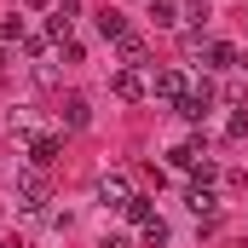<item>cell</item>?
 I'll return each instance as SVG.
<instances>
[{
    "label": "cell",
    "mask_w": 248,
    "mask_h": 248,
    "mask_svg": "<svg viewBox=\"0 0 248 248\" xmlns=\"http://www.w3.org/2000/svg\"><path fill=\"white\" fill-rule=\"evenodd\" d=\"M12 196H17L23 214H41V208H46V179H41V168L17 173V179H12Z\"/></svg>",
    "instance_id": "1"
},
{
    "label": "cell",
    "mask_w": 248,
    "mask_h": 248,
    "mask_svg": "<svg viewBox=\"0 0 248 248\" xmlns=\"http://www.w3.org/2000/svg\"><path fill=\"white\" fill-rule=\"evenodd\" d=\"M173 110H179L190 127H202V122H208V110H214V81H196V87H185V98H179Z\"/></svg>",
    "instance_id": "2"
},
{
    "label": "cell",
    "mask_w": 248,
    "mask_h": 248,
    "mask_svg": "<svg viewBox=\"0 0 248 248\" xmlns=\"http://www.w3.org/2000/svg\"><path fill=\"white\" fill-rule=\"evenodd\" d=\"M185 208L202 219V225H219V196H214V185H190L185 190Z\"/></svg>",
    "instance_id": "3"
},
{
    "label": "cell",
    "mask_w": 248,
    "mask_h": 248,
    "mask_svg": "<svg viewBox=\"0 0 248 248\" xmlns=\"http://www.w3.org/2000/svg\"><path fill=\"white\" fill-rule=\"evenodd\" d=\"M58 150H63L58 133H35V139H29V168H52V162H58Z\"/></svg>",
    "instance_id": "4"
},
{
    "label": "cell",
    "mask_w": 248,
    "mask_h": 248,
    "mask_svg": "<svg viewBox=\"0 0 248 248\" xmlns=\"http://www.w3.org/2000/svg\"><path fill=\"white\" fill-rule=\"evenodd\" d=\"M110 87H116V98H122V104H139V98L150 93V87L139 81V69H116V81H110Z\"/></svg>",
    "instance_id": "5"
},
{
    "label": "cell",
    "mask_w": 248,
    "mask_h": 248,
    "mask_svg": "<svg viewBox=\"0 0 248 248\" xmlns=\"http://www.w3.org/2000/svg\"><path fill=\"white\" fill-rule=\"evenodd\" d=\"M202 58H208V69H237L243 52H237L231 41H208V52H202Z\"/></svg>",
    "instance_id": "6"
},
{
    "label": "cell",
    "mask_w": 248,
    "mask_h": 248,
    "mask_svg": "<svg viewBox=\"0 0 248 248\" xmlns=\"http://www.w3.org/2000/svg\"><path fill=\"white\" fill-rule=\"evenodd\" d=\"M127 196H133V190H127L122 173H104V179H98V202H104V208H122Z\"/></svg>",
    "instance_id": "7"
},
{
    "label": "cell",
    "mask_w": 248,
    "mask_h": 248,
    "mask_svg": "<svg viewBox=\"0 0 248 248\" xmlns=\"http://www.w3.org/2000/svg\"><path fill=\"white\" fill-rule=\"evenodd\" d=\"M150 93H156V98H168V104H179V98H185V75H179V69H162Z\"/></svg>",
    "instance_id": "8"
},
{
    "label": "cell",
    "mask_w": 248,
    "mask_h": 248,
    "mask_svg": "<svg viewBox=\"0 0 248 248\" xmlns=\"http://www.w3.org/2000/svg\"><path fill=\"white\" fill-rule=\"evenodd\" d=\"M58 116H63V127H87V122H93V110H87V98H81V93H69V98H63Z\"/></svg>",
    "instance_id": "9"
},
{
    "label": "cell",
    "mask_w": 248,
    "mask_h": 248,
    "mask_svg": "<svg viewBox=\"0 0 248 248\" xmlns=\"http://www.w3.org/2000/svg\"><path fill=\"white\" fill-rule=\"evenodd\" d=\"M98 35H104V41H122V35H127V17L116 12V6H104V12H98Z\"/></svg>",
    "instance_id": "10"
},
{
    "label": "cell",
    "mask_w": 248,
    "mask_h": 248,
    "mask_svg": "<svg viewBox=\"0 0 248 248\" xmlns=\"http://www.w3.org/2000/svg\"><path fill=\"white\" fill-rule=\"evenodd\" d=\"M122 214L133 219V225H150V219H156V208H150V196H127V202H122Z\"/></svg>",
    "instance_id": "11"
},
{
    "label": "cell",
    "mask_w": 248,
    "mask_h": 248,
    "mask_svg": "<svg viewBox=\"0 0 248 248\" xmlns=\"http://www.w3.org/2000/svg\"><path fill=\"white\" fill-rule=\"evenodd\" d=\"M150 17H156V29H173V23H179L173 0H150Z\"/></svg>",
    "instance_id": "12"
},
{
    "label": "cell",
    "mask_w": 248,
    "mask_h": 248,
    "mask_svg": "<svg viewBox=\"0 0 248 248\" xmlns=\"http://www.w3.org/2000/svg\"><path fill=\"white\" fill-rule=\"evenodd\" d=\"M69 29H75V17H63V12H52V17H46V35H52V41H69Z\"/></svg>",
    "instance_id": "13"
},
{
    "label": "cell",
    "mask_w": 248,
    "mask_h": 248,
    "mask_svg": "<svg viewBox=\"0 0 248 248\" xmlns=\"http://www.w3.org/2000/svg\"><path fill=\"white\" fill-rule=\"evenodd\" d=\"M122 58H127V69L144 63V41H139V35H122Z\"/></svg>",
    "instance_id": "14"
},
{
    "label": "cell",
    "mask_w": 248,
    "mask_h": 248,
    "mask_svg": "<svg viewBox=\"0 0 248 248\" xmlns=\"http://www.w3.org/2000/svg\"><path fill=\"white\" fill-rule=\"evenodd\" d=\"M168 243V219H150V225H144V248H162Z\"/></svg>",
    "instance_id": "15"
},
{
    "label": "cell",
    "mask_w": 248,
    "mask_h": 248,
    "mask_svg": "<svg viewBox=\"0 0 248 248\" xmlns=\"http://www.w3.org/2000/svg\"><path fill=\"white\" fill-rule=\"evenodd\" d=\"M0 41H23V17H17V12H12V17L0 23Z\"/></svg>",
    "instance_id": "16"
},
{
    "label": "cell",
    "mask_w": 248,
    "mask_h": 248,
    "mask_svg": "<svg viewBox=\"0 0 248 248\" xmlns=\"http://www.w3.org/2000/svg\"><path fill=\"white\" fill-rule=\"evenodd\" d=\"M225 133H231V139H248V110H237V116L225 122Z\"/></svg>",
    "instance_id": "17"
},
{
    "label": "cell",
    "mask_w": 248,
    "mask_h": 248,
    "mask_svg": "<svg viewBox=\"0 0 248 248\" xmlns=\"http://www.w3.org/2000/svg\"><path fill=\"white\" fill-rule=\"evenodd\" d=\"M23 6H52V0H23Z\"/></svg>",
    "instance_id": "18"
},
{
    "label": "cell",
    "mask_w": 248,
    "mask_h": 248,
    "mask_svg": "<svg viewBox=\"0 0 248 248\" xmlns=\"http://www.w3.org/2000/svg\"><path fill=\"white\" fill-rule=\"evenodd\" d=\"M0 69H6V46H0Z\"/></svg>",
    "instance_id": "19"
}]
</instances>
